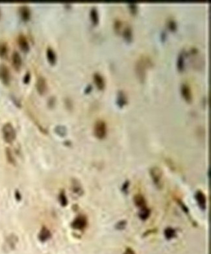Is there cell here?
<instances>
[{"mask_svg": "<svg viewBox=\"0 0 211 254\" xmlns=\"http://www.w3.org/2000/svg\"><path fill=\"white\" fill-rule=\"evenodd\" d=\"M168 28L172 31H175L177 29V23L173 19H170L168 22Z\"/></svg>", "mask_w": 211, "mask_h": 254, "instance_id": "cell-26", "label": "cell"}, {"mask_svg": "<svg viewBox=\"0 0 211 254\" xmlns=\"http://www.w3.org/2000/svg\"><path fill=\"white\" fill-rule=\"evenodd\" d=\"M126 221H124V220L120 221V222H119L116 224V228L117 230H124V229L125 228V227H126Z\"/></svg>", "mask_w": 211, "mask_h": 254, "instance_id": "cell-29", "label": "cell"}, {"mask_svg": "<svg viewBox=\"0 0 211 254\" xmlns=\"http://www.w3.org/2000/svg\"><path fill=\"white\" fill-rule=\"evenodd\" d=\"M55 131L57 132V133H58L59 135L63 136V135H64L66 134V129L64 126H58L55 128Z\"/></svg>", "mask_w": 211, "mask_h": 254, "instance_id": "cell-27", "label": "cell"}, {"mask_svg": "<svg viewBox=\"0 0 211 254\" xmlns=\"http://www.w3.org/2000/svg\"><path fill=\"white\" fill-rule=\"evenodd\" d=\"M36 87L38 92L40 94H44L48 89V85L46 79L42 76L39 77L36 83Z\"/></svg>", "mask_w": 211, "mask_h": 254, "instance_id": "cell-9", "label": "cell"}, {"mask_svg": "<svg viewBox=\"0 0 211 254\" xmlns=\"http://www.w3.org/2000/svg\"><path fill=\"white\" fill-rule=\"evenodd\" d=\"M8 45L6 42L0 41V57L3 58L7 55L8 53Z\"/></svg>", "mask_w": 211, "mask_h": 254, "instance_id": "cell-22", "label": "cell"}, {"mask_svg": "<svg viewBox=\"0 0 211 254\" xmlns=\"http://www.w3.org/2000/svg\"><path fill=\"white\" fill-rule=\"evenodd\" d=\"M123 37L127 42H131L133 38V33H132V29L129 25L126 26L123 31Z\"/></svg>", "mask_w": 211, "mask_h": 254, "instance_id": "cell-20", "label": "cell"}, {"mask_svg": "<svg viewBox=\"0 0 211 254\" xmlns=\"http://www.w3.org/2000/svg\"><path fill=\"white\" fill-rule=\"evenodd\" d=\"M30 78H31V74H30V73L29 72H28L23 76V82L25 83H28L29 81H30Z\"/></svg>", "mask_w": 211, "mask_h": 254, "instance_id": "cell-30", "label": "cell"}, {"mask_svg": "<svg viewBox=\"0 0 211 254\" xmlns=\"http://www.w3.org/2000/svg\"><path fill=\"white\" fill-rule=\"evenodd\" d=\"M2 133L5 141L8 143H13L16 138V131L13 126L7 122L2 127Z\"/></svg>", "mask_w": 211, "mask_h": 254, "instance_id": "cell-2", "label": "cell"}, {"mask_svg": "<svg viewBox=\"0 0 211 254\" xmlns=\"http://www.w3.org/2000/svg\"><path fill=\"white\" fill-rule=\"evenodd\" d=\"M0 15H1V12H0Z\"/></svg>", "mask_w": 211, "mask_h": 254, "instance_id": "cell-36", "label": "cell"}, {"mask_svg": "<svg viewBox=\"0 0 211 254\" xmlns=\"http://www.w3.org/2000/svg\"><path fill=\"white\" fill-rule=\"evenodd\" d=\"M181 92L183 98L187 102H190L192 101V94L188 85L186 83H183L181 86Z\"/></svg>", "mask_w": 211, "mask_h": 254, "instance_id": "cell-8", "label": "cell"}, {"mask_svg": "<svg viewBox=\"0 0 211 254\" xmlns=\"http://www.w3.org/2000/svg\"><path fill=\"white\" fill-rule=\"evenodd\" d=\"M128 187H129V182H128V181H127L126 183H124V185H123V188H122L123 190H125V191H126V190H127Z\"/></svg>", "mask_w": 211, "mask_h": 254, "instance_id": "cell-33", "label": "cell"}, {"mask_svg": "<svg viewBox=\"0 0 211 254\" xmlns=\"http://www.w3.org/2000/svg\"><path fill=\"white\" fill-rule=\"evenodd\" d=\"M94 81L95 82V85L97 86L98 88L100 90H102L105 87V80L103 77L98 72H95L94 74Z\"/></svg>", "mask_w": 211, "mask_h": 254, "instance_id": "cell-13", "label": "cell"}, {"mask_svg": "<svg viewBox=\"0 0 211 254\" xmlns=\"http://www.w3.org/2000/svg\"><path fill=\"white\" fill-rule=\"evenodd\" d=\"M59 201H60V204L62 205L63 206H66V205H67L68 201H67L66 196L65 193H64V192H61V193L60 194V196H59Z\"/></svg>", "mask_w": 211, "mask_h": 254, "instance_id": "cell-24", "label": "cell"}, {"mask_svg": "<svg viewBox=\"0 0 211 254\" xmlns=\"http://www.w3.org/2000/svg\"><path fill=\"white\" fill-rule=\"evenodd\" d=\"M161 36H162L161 37H162V38H163V39H162V40H164V39H165V37H165V36H166V34H165V33H164V32H162V33L161 34Z\"/></svg>", "mask_w": 211, "mask_h": 254, "instance_id": "cell-35", "label": "cell"}, {"mask_svg": "<svg viewBox=\"0 0 211 254\" xmlns=\"http://www.w3.org/2000/svg\"><path fill=\"white\" fill-rule=\"evenodd\" d=\"M134 203L140 209L146 207V201L145 198L141 194H136L134 196Z\"/></svg>", "mask_w": 211, "mask_h": 254, "instance_id": "cell-14", "label": "cell"}, {"mask_svg": "<svg viewBox=\"0 0 211 254\" xmlns=\"http://www.w3.org/2000/svg\"><path fill=\"white\" fill-rule=\"evenodd\" d=\"M152 65V60L148 57L141 56L135 63V71L138 78L140 81L144 82L146 78V70L148 66Z\"/></svg>", "mask_w": 211, "mask_h": 254, "instance_id": "cell-1", "label": "cell"}, {"mask_svg": "<svg viewBox=\"0 0 211 254\" xmlns=\"http://www.w3.org/2000/svg\"><path fill=\"white\" fill-rule=\"evenodd\" d=\"M12 64L16 70H19L22 64V60L18 52L14 51L11 56Z\"/></svg>", "mask_w": 211, "mask_h": 254, "instance_id": "cell-11", "label": "cell"}, {"mask_svg": "<svg viewBox=\"0 0 211 254\" xmlns=\"http://www.w3.org/2000/svg\"><path fill=\"white\" fill-rule=\"evenodd\" d=\"M150 214H151L150 210L146 207L145 208L140 209L139 217L142 220H146L149 217V216H150Z\"/></svg>", "mask_w": 211, "mask_h": 254, "instance_id": "cell-21", "label": "cell"}, {"mask_svg": "<svg viewBox=\"0 0 211 254\" xmlns=\"http://www.w3.org/2000/svg\"><path fill=\"white\" fill-rule=\"evenodd\" d=\"M46 56L47 59L49 61V63L51 65H54L55 63L57 60L56 54L55 53V51L51 47H48L46 50Z\"/></svg>", "mask_w": 211, "mask_h": 254, "instance_id": "cell-15", "label": "cell"}, {"mask_svg": "<svg viewBox=\"0 0 211 254\" xmlns=\"http://www.w3.org/2000/svg\"><path fill=\"white\" fill-rule=\"evenodd\" d=\"M17 42H18V44L20 48L22 51H25V52L29 51V42H28L27 38L25 37V35H23V34H22L18 35V37Z\"/></svg>", "mask_w": 211, "mask_h": 254, "instance_id": "cell-10", "label": "cell"}, {"mask_svg": "<svg viewBox=\"0 0 211 254\" xmlns=\"http://www.w3.org/2000/svg\"><path fill=\"white\" fill-rule=\"evenodd\" d=\"M51 237V233L50 231L46 228V227H43L40 230L39 235V239L41 242H46Z\"/></svg>", "mask_w": 211, "mask_h": 254, "instance_id": "cell-16", "label": "cell"}, {"mask_svg": "<svg viewBox=\"0 0 211 254\" xmlns=\"http://www.w3.org/2000/svg\"><path fill=\"white\" fill-rule=\"evenodd\" d=\"M90 18L94 25H97L99 22V15L97 8L95 7H92L90 12Z\"/></svg>", "mask_w": 211, "mask_h": 254, "instance_id": "cell-18", "label": "cell"}, {"mask_svg": "<svg viewBox=\"0 0 211 254\" xmlns=\"http://www.w3.org/2000/svg\"><path fill=\"white\" fill-rule=\"evenodd\" d=\"M0 80L5 85L9 83L11 80L9 69L4 64L0 65Z\"/></svg>", "mask_w": 211, "mask_h": 254, "instance_id": "cell-5", "label": "cell"}, {"mask_svg": "<svg viewBox=\"0 0 211 254\" xmlns=\"http://www.w3.org/2000/svg\"><path fill=\"white\" fill-rule=\"evenodd\" d=\"M128 7L131 13L133 14H136L138 11V7L135 3H129Z\"/></svg>", "mask_w": 211, "mask_h": 254, "instance_id": "cell-25", "label": "cell"}, {"mask_svg": "<svg viewBox=\"0 0 211 254\" xmlns=\"http://www.w3.org/2000/svg\"><path fill=\"white\" fill-rule=\"evenodd\" d=\"M19 13L21 18L24 21H28L29 20L31 16L30 8L27 5H22L19 8Z\"/></svg>", "mask_w": 211, "mask_h": 254, "instance_id": "cell-12", "label": "cell"}, {"mask_svg": "<svg viewBox=\"0 0 211 254\" xmlns=\"http://www.w3.org/2000/svg\"><path fill=\"white\" fill-rule=\"evenodd\" d=\"M164 236L166 239L170 240L176 236V232L172 227H167L164 230Z\"/></svg>", "mask_w": 211, "mask_h": 254, "instance_id": "cell-23", "label": "cell"}, {"mask_svg": "<svg viewBox=\"0 0 211 254\" xmlns=\"http://www.w3.org/2000/svg\"><path fill=\"white\" fill-rule=\"evenodd\" d=\"M117 104L118 105V106L121 107L124 106V105L127 103V98L125 93L124 91H120L118 93L117 96V100H116Z\"/></svg>", "mask_w": 211, "mask_h": 254, "instance_id": "cell-17", "label": "cell"}, {"mask_svg": "<svg viewBox=\"0 0 211 254\" xmlns=\"http://www.w3.org/2000/svg\"><path fill=\"white\" fill-rule=\"evenodd\" d=\"M92 90V86L90 85H88L86 87V89H85V92H86V93H89V92H90V91Z\"/></svg>", "mask_w": 211, "mask_h": 254, "instance_id": "cell-34", "label": "cell"}, {"mask_svg": "<svg viewBox=\"0 0 211 254\" xmlns=\"http://www.w3.org/2000/svg\"><path fill=\"white\" fill-rule=\"evenodd\" d=\"M177 66L179 71H183L184 68V51H181L179 54L178 61H177Z\"/></svg>", "mask_w": 211, "mask_h": 254, "instance_id": "cell-19", "label": "cell"}, {"mask_svg": "<svg viewBox=\"0 0 211 254\" xmlns=\"http://www.w3.org/2000/svg\"><path fill=\"white\" fill-rule=\"evenodd\" d=\"M87 225V219L85 216H77L72 224L73 228L78 230H83Z\"/></svg>", "mask_w": 211, "mask_h": 254, "instance_id": "cell-6", "label": "cell"}, {"mask_svg": "<svg viewBox=\"0 0 211 254\" xmlns=\"http://www.w3.org/2000/svg\"><path fill=\"white\" fill-rule=\"evenodd\" d=\"M121 24H122L120 20H116L115 22H114V29H115V31L116 32L120 31V30L121 29Z\"/></svg>", "mask_w": 211, "mask_h": 254, "instance_id": "cell-28", "label": "cell"}, {"mask_svg": "<svg viewBox=\"0 0 211 254\" xmlns=\"http://www.w3.org/2000/svg\"><path fill=\"white\" fill-rule=\"evenodd\" d=\"M7 156L8 160L11 163H13L14 158L13 157L11 152V150H9V149H7Z\"/></svg>", "mask_w": 211, "mask_h": 254, "instance_id": "cell-31", "label": "cell"}, {"mask_svg": "<svg viewBox=\"0 0 211 254\" xmlns=\"http://www.w3.org/2000/svg\"><path fill=\"white\" fill-rule=\"evenodd\" d=\"M195 199L200 209L205 210L207 207V198L203 192L201 190L197 191L195 194Z\"/></svg>", "mask_w": 211, "mask_h": 254, "instance_id": "cell-7", "label": "cell"}, {"mask_svg": "<svg viewBox=\"0 0 211 254\" xmlns=\"http://www.w3.org/2000/svg\"><path fill=\"white\" fill-rule=\"evenodd\" d=\"M124 254H136V253H135V252L134 251V250L133 249L131 248H127Z\"/></svg>", "mask_w": 211, "mask_h": 254, "instance_id": "cell-32", "label": "cell"}, {"mask_svg": "<svg viewBox=\"0 0 211 254\" xmlns=\"http://www.w3.org/2000/svg\"><path fill=\"white\" fill-rule=\"evenodd\" d=\"M107 125L103 120H98L95 122L94 127V133L95 136L99 139H103L107 135Z\"/></svg>", "mask_w": 211, "mask_h": 254, "instance_id": "cell-3", "label": "cell"}, {"mask_svg": "<svg viewBox=\"0 0 211 254\" xmlns=\"http://www.w3.org/2000/svg\"><path fill=\"white\" fill-rule=\"evenodd\" d=\"M150 175L155 185L160 189L162 187V171L157 166L153 167L150 170Z\"/></svg>", "mask_w": 211, "mask_h": 254, "instance_id": "cell-4", "label": "cell"}]
</instances>
